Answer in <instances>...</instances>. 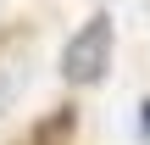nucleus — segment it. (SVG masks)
<instances>
[{
	"label": "nucleus",
	"instance_id": "obj_1",
	"mask_svg": "<svg viewBox=\"0 0 150 145\" xmlns=\"http://www.w3.org/2000/svg\"><path fill=\"white\" fill-rule=\"evenodd\" d=\"M106 67H111V17L95 11V17L67 39V50H61V78H67V84H100Z\"/></svg>",
	"mask_w": 150,
	"mask_h": 145
},
{
	"label": "nucleus",
	"instance_id": "obj_2",
	"mask_svg": "<svg viewBox=\"0 0 150 145\" xmlns=\"http://www.w3.org/2000/svg\"><path fill=\"white\" fill-rule=\"evenodd\" d=\"M72 123H78V117H72V112L61 106L56 117H45V123H39V129L28 134V145H67V134H72Z\"/></svg>",
	"mask_w": 150,
	"mask_h": 145
},
{
	"label": "nucleus",
	"instance_id": "obj_3",
	"mask_svg": "<svg viewBox=\"0 0 150 145\" xmlns=\"http://www.w3.org/2000/svg\"><path fill=\"white\" fill-rule=\"evenodd\" d=\"M139 129H145V134H150V101H145V117H139Z\"/></svg>",
	"mask_w": 150,
	"mask_h": 145
}]
</instances>
